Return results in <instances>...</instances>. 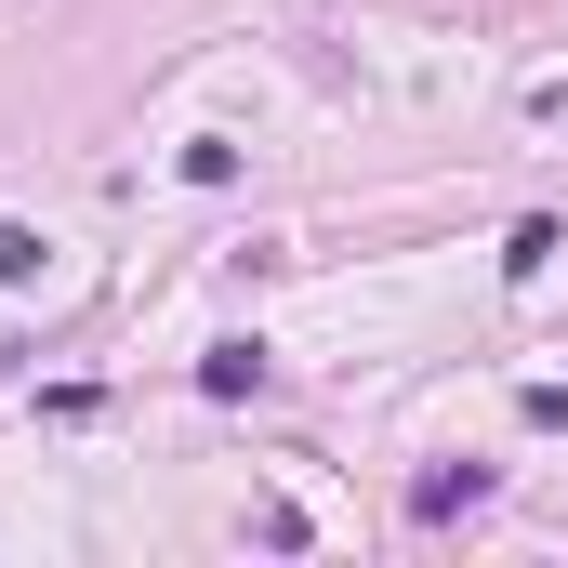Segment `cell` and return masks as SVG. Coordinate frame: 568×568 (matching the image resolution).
I'll return each instance as SVG.
<instances>
[{"mask_svg":"<svg viewBox=\"0 0 568 568\" xmlns=\"http://www.w3.org/2000/svg\"><path fill=\"white\" fill-rule=\"evenodd\" d=\"M476 503H489V463H436V476H410V516H476Z\"/></svg>","mask_w":568,"mask_h":568,"instance_id":"obj_1","label":"cell"},{"mask_svg":"<svg viewBox=\"0 0 568 568\" xmlns=\"http://www.w3.org/2000/svg\"><path fill=\"white\" fill-rule=\"evenodd\" d=\"M199 397H265V344H252V331H225V344L199 357Z\"/></svg>","mask_w":568,"mask_h":568,"instance_id":"obj_2","label":"cell"},{"mask_svg":"<svg viewBox=\"0 0 568 568\" xmlns=\"http://www.w3.org/2000/svg\"><path fill=\"white\" fill-rule=\"evenodd\" d=\"M40 265H53V239H40V225H0V291H27Z\"/></svg>","mask_w":568,"mask_h":568,"instance_id":"obj_3","label":"cell"},{"mask_svg":"<svg viewBox=\"0 0 568 568\" xmlns=\"http://www.w3.org/2000/svg\"><path fill=\"white\" fill-rule=\"evenodd\" d=\"M0 371H13V357H0Z\"/></svg>","mask_w":568,"mask_h":568,"instance_id":"obj_4","label":"cell"}]
</instances>
